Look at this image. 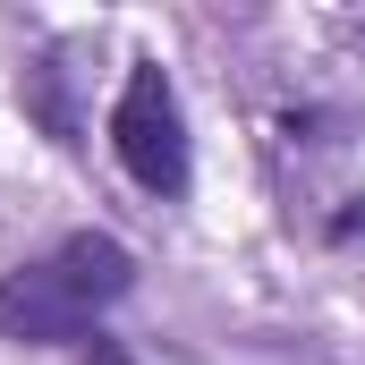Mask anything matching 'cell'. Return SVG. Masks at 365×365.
I'll use <instances>...</instances> for the list:
<instances>
[{"label":"cell","instance_id":"cell-1","mask_svg":"<svg viewBox=\"0 0 365 365\" xmlns=\"http://www.w3.org/2000/svg\"><path fill=\"white\" fill-rule=\"evenodd\" d=\"M110 145H119L136 187H153V195L187 187V119H179V93H170L162 68H128L119 110H110Z\"/></svg>","mask_w":365,"mask_h":365},{"label":"cell","instance_id":"cell-2","mask_svg":"<svg viewBox=\"0 0 365 365\" xmlns=\"http://www.w3.org/2000/svg\"><path fill=\"white\" fill-rule=\"evenodd\" d=\"M86 306L68 297V280L51 264H26V272L0 280V340H34V349H60V340H86Z\"/></svg>","mask_w":365,"mask_h":365},{"label":"cell","instance_id":"cell-3","mask_svg":"<svg viewBox=\"0 0 365 365\" xmlns=\"http://www.w3.org/2000/svg\"><path fill=\"white\" fill-rule=\"evenodd\" d=\"M51 272L68 280V297H77V306H110V297H128V280H136V264H128V247H119V238H102V230H77V238H68V247H60V255H51Z\"/></svg>","mask_w":365,"mask_h":365},{"label":"cell","instance_id":"cell-4","mask_svg":"<svg viewBox=\"0 0 365 365\" xmlns=\"http://www.w3.org/2000/svg\"><path fill=\"white\" fill-rule=\"evenodd\" d=\"M93 365H136V357H128V349H110V340H102V349H93Z\"/></svg>","mask_w":365,"mask_h":365}]
</instances>
